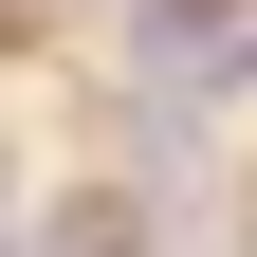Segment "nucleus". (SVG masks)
I'll return each instance as SVG.
<instances>
[]
</instances>
